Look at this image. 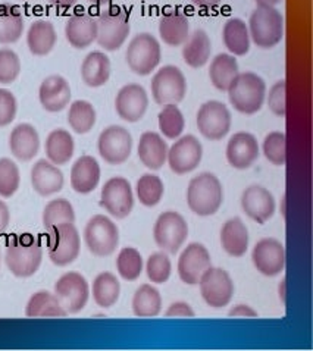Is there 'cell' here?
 I'll use <instances>...</instances> for the list:
<instances>
[{
  "label": "cell",
  "instance_id": "6",
  "mask_svg": "<svg viewBox=\"0 0 313 351\" xmlns=\"http://www.w3.org/2000/svg\"><path fill=\"white\" fill-rule=\"evenodd\" d=\"M47 254L56 266L74 263L81 252L80 232L74 223H60L47 231Z\"/></svg>",
  "mask_w": 313,
  "mask_h": 351
},
{
  "label": "cell",
  "instance_id": "17",
  "mask_svg": "<svg viewBox=\"0 0 313 351\" xmlns=\"http://www.w3.org/2000/svg\"><path fill=\"white\" fill-rule=\"evenodd\" d=\"M149 96L140 84L124 86L115 97V110L125 122H139L148 112Z\"/></svg>",
  "mask_w": 313,
  "mask_h": 351
},
{
  "label": "cell",
  "instance_id": "22",
  "mask_svg": "<svg viewBox=\"0 0 313 351\" xmlns=\"http://www.w3.org/2000/svg\"><path fill=\"white\" fill-rule=\"evenodd\" d=\"M72 97L71 86L62 75H49L43 80L38 88V100L45 110L56 113L64 110Z\"/></svg>",
  "mask_w": 313,
  "mask_h": 351
},
{
  "label": "cell",
  "instance_id": "59",
  "mask_svg": "<svg viewBox=\"0 0 313 351\" xmlns=\"http://www.w3.org/2000/svg\"><path fill=\"white\" fill-rule=\"evenodd\" d=\"M0 266H2V250H0Z\"/></svg>",
  "mask_w": 313,
  "mask_h": 351
},
{
  "label": "cell",
  "instance_id": "21",
  "mask_svg": "<svg viewBox=\"0 0 313 351\" xmlns=\"http://www.w3.org/2000/svg\"><path fill=\"white\" fill-rule=\"evenodd\" d=\"M225 156L228 163L235 169H248L259 158V143L253 134L240 131L229 138Z\"/></svg>",
  "mask_w": 313,
  "mask_h": 351
},
{
  "label": "cell",
  "instance_id": "34",
  "mask_svg": "<svg viewBox=\"0 0 313 351\" xmlns=\"http://www.w3.org/2000/svg\"><path fill=\"white\" fill-rule=\"evenodd\" d=\"M238 74L237 59L229 53L216 55L209 65V78L212 86L219 91H227Z\"/></svg>",
  "mask_w": 313,
  "mask_h": 351
},
{
  "label": "cell",
  "instance_id": "4",
  "mask_svg": "<svg viewBox=\"0 0 313 351\" xmlns=\"http://www.w3.org/2000/svg\"><path fill=\"white\" fill-rule=\"evenodd\" d=\"M250 40L260 49H273L284 37V18L275 8L257 6L248 19Z\"/></svg>",
  "mask_w": 313,
  "mask_h": 351
},
{
  "label": "cell",
  "instance_id": "9",
  "mask_svg": "<svg viewBox=\"0 0 313 351\" xmlns=\"http://www.w3.org/2000/svg\"><path fill=\"white\" fill-rule=\"evenodd\" d=\"M187 237H189V225H187L184 216L178 212H163L156 219L153 239L156 245L163 252L170 254L178 253L184 245Z\"/></svg>",
  "mask_w": 313,
  "mask_h": 351
},
{
  "label": "cell",
  "instance_id": "55",
  "mask_svg": "<svg viewBox=\"0 0 313 351\" xmlns=\"http://www.w3.org/2000/svg\"><path fill=\"white\" fill-rule=\"evenodd\" d=\"M77 2H78V0H49V3L55 5L58 8H65V9L74 6Z\"/></svg>",
  "mask_w": 313,
  "mask_h": 351
},
{
  "label": "cell",
  "instance_id": "57",
  "mask_svg": "<svg viewBox=\"0 0 313 351\" xmlns=\"http://www.w3.org/2000/svg\"><path fill=\"white\" fill-rule=\"evenodd\" d=\"M279 297H281V302L286 303V280L281 281V285H279Z\"/></svg>",
  "mask_w": 313,
  "mask_h": 351
},
{
  "label": "cell",
  "instance_id": "1",
  "mask_svg": "<svg viewBox=\"0 0 313 351\" xmlns=\"http://www.w3.org/2000/svg\"><path fill=\"white\" fill-rule=\"evenodd\" d=\"M43 261V247L36 235L24 232L10 237L6 243L5 263L16 278L33 276Z\"/></svg>",
  "mask_w": 313,
  "mask_h": 351
},
{
  "label": "cell",
  "instance_id": "29",
  "mask_svg": "<svg viewBox=\"0 0 313 351\" xmlns=\"http://www.w3.org/2000/svg\"><path fill=\"white\" fill-rule=\"evenodd\" d=\"M58 34L55 25L46 19L34 21L27 31V46L34 56H46L55 49Z\"/></svg>",
  "mask_w": 313,
  "mask_h": 351
},
{
  "label": "cell",
  "instance_id": "37",
  "mask_svg": "<svg viewBox=\"0 0 313 351\" xmlns=\"http://www.w3.org/2000/svg\"><path fill=\"white\" fill-rule=\"evenodd\" d=\"M27 317H65L68 313L60 306L58 297L49 291H37L31 295L25 307Z\"/></svg>",
  "mask_w": 313,
  "mask_h": 351
},
{
  "label": "cell",
  "instance_id": "11",
  "mask_svg": "<svg viewBox=\"0 0 313 351\" xmlns=\"http://www.w3.org/2000/svg\"><path fill=\"white\" fill-rule=\"evenodd\" d=\"M197 128L202 136L211 141L222 140L231 130V112L218 100H209L197 110Z\"/></svg>",
  "mask_w": 313,
  "mask_h": 351
},
{
  "label": "cell",
  "instance_id": "51",
  "mask_svg": "<svg viewBox=\"0 0 313 351\" xmlns=\"http://www.w3.org/2000/svg\"><path fill=\"white\" fill-rule=\"evenodd\" d=\"M166 317H194V311L184 302H176L170 306L168 311L165 312Z\"/></svg>",
  "mask_w": 313,
  "mask_h": 351
},
{
  "label": "cell",
  "instance_id": "33",
  "mask_svg": "<svg viewBox=\"0 0 313 351\" xmlns=\"http://www.w3.org/2000/svg\"><path fill=\"white\" fill-rule=\"evenodd\" d=\"M212 45L205 29H196L183 45V59L189 66L203 68L211 59Z\"/></svg>",
  "mask_w": 313,
  "mask_h": 351
},
{
  "label": "cell",
  "instance_id": "25",
  "mask_svg": "<svg viewBox=\"0 0 313 351\" xmlns=\"http://www.w3.org/2000/svg\"><path fill=\"white\" fill-rule=\"evenodd\" d=\"M9 149L21 162L33 160L40 150V136L31 123H19L9 136Z\"/></svg>",
  "mask_w": 313,
  "mask_h": 351
},
{
  "label": "cell",
  "instance_id": "18",
  "mask_svg": "<svg viewBox=\"0 0 313 351\" xmlns=\"http://www.w3.org/2000/svg\"><path fill=\"white\" fill-rule=\"evenodd\" d=\"M252 261L256 269L265 276H277L286 267V249L275 239L260 240L252 252Z\"/></svg>",
  "mask_w": 313,
  "mask_h": 351
},
{
  "label": "cell",
  "instance_id": "3",
  "mask_svg": "<svg viewBox=\"0 0 313 351\" xmlns=\"http://www.w3.org/2000/svg\"><path fill=\"white\" fill-rule=\"evenodd\" d=\"M224 202L222 184L213 173L202 172L194 177L187 190V203L197 216L215 215Z\"/></svg>",
  "mask_w": 313,
  "mask_h": 351
},
{
  "label": "cell",
  "instance_id": "47",
  "mask_svg": "<svg viewBox=\"0 0 313 351\" xmlns=\"http://www.w3.org/2000/svg\"><path fill=\"white\" fill-rule=\"evenodd\" d=\"M172 265L168 254L165 253H153L148 263H146V274L148 278L154 284H165L171 278Z\"/></svg>",
  "mask_w": 313,
  "mask_h": 351
},
{
  "label": "cell",
  "instance_id": "36",
  "mask_svg": "<svg viewBox=\"0 0 313 351\" xmlns=\"http://www.w3.org/2000/svg\"><path fill=\"white\" fill-rule=\"evenodd\" d=\"M222 40L233 56H244L250 50V34L247 24L240 18L228 19L222 29Z\"/></svg>",
  "mask_w": 313,
  "mask_h": 351
},
{
  "label": "cell",
  "instance_id": "31",
  "mask_svg": "<svg viewBox=\"0 0 313 351\" xmlns=\"http://www.w3.org/2000/svg\"><path fill=\"white\" fill-rule=\"evenodd\" d=\"M74 150L76 144L69 131L58 128L49 132L45 143V152L49 162L56 165V167L67 165L74 156Z\"/></svg>",
  "mask_w": 313,
  "mask_h": 351
},
{
  "label": "cell",
  "instance_id": "38",
  "mask_svg": "<svg viewBox=\"0 0 313 351\" xmlns=\"http://www.w3.org/2000/svg\"><path fill=\"white\" fill-rule=\"evenodd\" d=\"M91 294L95 303L102 308H111L117 304L121 294V285L118 278L111 272L99 274L93 281Z\"/></svg>",
  "mask_w": 313,
  "mask_h": 351
},
{
  "label": "cell",
  "instance_id": "19",
  "mask_svg": "<svg viewBox=\"0 0 313 351\" xmlns=\"http://www.w3.org/2000/svg\"><path fill=\"white\" fill-rule=\"evenodd\" d=\"M211 254L200 243H192L183 250L178 259L180 280L187 285H197L200 276L211 267Z\"/></svg>",
  "mask_w": 313,
  "mask_h": 351
},
{
  "label": "cell",
  "instance_id": "32",
  "mask_svg": "<svg viewBox=\"0 0 313 351\" xmlns=\"http://www.w3.org/2000/svg\"><path fill=\"white\" fill-rule=\"evenodd\" d=\"M221 244L225 253L233 257H242L248 249V231L240 218L228 219L221 228Z\"/></svg>",
  "mask_w": 313,
  "mask_h": 351
},
{
  "label": "cell",
  "instance_id": "45",
  "mask_svg": "<svg viewBox=\"0 0 313 351\" xmlns=\"http://www.w3.org/2000/svg\"><path fill=\"white\" fill-rule=\"evenodd\" d=\"M21 173L18 165L9 158L0 159V197L9 199L18 191Z\"/></svg>",
  "mask_w": 313,
  "mask_h": 351
},
{
  "label": "cell",
  "instance_id": "39",
  "mask_svg": "<svg viewBox=\"0 0 313 351\" xmlns=\"http://www.w3.org/2000/svg\"><path fill=\"white\" fill-rule=\"evenodd\" d=\"M162 311V295L154 287L144 284L132 297V312L137 317H154Z\"/></svg>",
  "mask_w": 313,
  "mask_h": 351
},
{
  "label": "cell",
  "instance_id": "42",
  "mask_svg": "<svg viewBox=\"0 0 313 351\" xmlns=\"http://www.w3.org/2000/svg\"><path fill=\"white\" fill-rule=\"evenodd\" d=\"M158 125L165 138L176 140L184 132L185 118L176 105H165L159 112Z\"/></svg>",
  "mask_w": 313,
  "mask_h": 351
},
{
  "label": "cell",
  "instance_id": "49",
  "mask_svg": "<svg viewBox=\"0 0 313 351\" xmlns=\"http://www.w3.org/2000/svg\"><path fill=\"white\" fill-rule=\"evenodd\" d=\"M18 112V101L12 91L0 88V127L12 123Z\"/></svg>",
  "mask_w": 313,
  "mask_h": 351
},
{
  "label": "cell",
  "instance_id": "16",
  "mask_svg": "<svg viewBox=\"0 0 313 351\" xmlns=\"http://www.w3.org/2000/svg\"><path fill=\"white\" fill-rule=\"evenodd\" d=\"M203 158V147L200 141L192 134L176 138V141L168 149L170 168L176 175H184L193 172L199 167Z\"/></svg>",
  "mask_w": 313,
  "mask_h": 351
},
{
  "label": "cell",
  "instance_id": "50",
  "mask_svg": "<svg viewBox=\"0 0 313 351\" xmlns=\"http://www.w3.org/2000/svg\"><path fill=\"white\" fill-rule=\"evenodd\" d=\"M286 88H287L286 81L279 80L268 91V106H269L270 112L275 113L277 117H284L287 112Z\"/></svg>",
  "mask_w": 313,
  "mask_h": 351
},
{
  "label": "cell",
  "instance_id": "14",
  "mask_svg": "<svg viewBox=\"0 0 313 351\" xmlns=\"http://www.w3.org/2000/svg\"><path fill=\"white\" fill-rule=\"evenodd\" d=\"M100 206L115 219H125L134 208V195L130 181L113 177L104 182L100 194Z\"/></svg>",
  "mask_w": 313,
  "mask_h": 351
},
{
  "label": "cell",
  "instance_id": "53",
  "mask_svg": "<svg viewBox=\"0 0 313 351\" xmlns=\"http://www.w3.org/2000/svg\"><path fill=\"white\" fill-rule=\"evenodd\" d=\"M9 222H10V212H9L8 204L3 200H0V234L8 230Z\"/></svg>",
  "mask_w": 313,
  "mask_h": 351
},
{
  "label": "cell",
  "instance_id": "10",
  "mask_svg": "<svg viewBox=\"0 0 313 351\" xmlns=\"http://www.w3.org/2000/svg\"><path fill=\"white\" fill-rule=\"evenodd\" d=\"M84 241L91 254L97 257L111 256L119 243L118 226L108 216H93L84 228Z\"/></svg>",
  "mask_w": 313,
  "mask_h": 351
},
{
  "label": "cell",
  "instance_id": "15",
  "mask_svg": "<svg viewBox=\"0 0 313 351\" xmlns=\"http://www.w3.org/2000/svg\"><path fill=\"white\" fill-rule=\"evenodd\" d=\"M100 158L109 165H121L127 162L132 150V137L127 128L111 125L104 128L97 140Z\"/></svg>",
  "mask_w": 313,
  "mask_h": 351
},
{
  "label": "cell",
  "instance_id": "23",
  "mask_svg": "<svg viewBox=\"0 0 313 351\" xmlns=\"http://www.w3.org/2000/svg\"><path fill=\"white\" fill-rule=\"evenodd\" d=\"M64 173L56 165L47 159H40L34 163L33 169H31V185L37 194L43 195V197L56 194L64 189Z\"/></svg>",
  "mask_w": 313,
  "mask_h": 351
},
{
  "label": "cell",
  "instance_id": "43",
  "mask_svg": "<svg viewBox=\"0 0 313 351\" xmlns=\"http://www.w3.org/2000/svg\"><path fill=\"white\" fill-rule=\"evenodd\" d=\"M76 212L67 199H55L46 204L43 212V226L49 231L60 223H74Z\"/></svg>",
  "mask_w": 313,
  "mask_h": 351
},
{
  "label": "cell",
  "instance_id": "20",
  "mask_svg": "<svg viewBox=\"0 0 313 351\" xmlns=\"http://www.w3.org/2000/svg\"><path fill=\"white\" fill-rule=\"evenodd\" d=\"M275 199L262 185H250L242 195V209L256 223L264 225L275 213Z\"/></svg>",
  "mask_w": 313,
  "mask_h": 351
},
{
  "label": "cell",
  "instance_id": "24",
  "mask_svg": "<svg viewBox=\"0 0 313 351\" xmlns=\"http://www.w3.org/2000/svg\"><path fill=\"white\" fill-rule=\"evenodd\" d=\"M65 37L74 49L90 47L97 37V19L89 14H74L67 21Z\"/></svg>",
  "mask_w": 313,
  "mask_h": 351
},
{
  "label": "cell",
  "instance_id": "44",
  "mask_svg": "<svg viewBox=\"0 0 313 351\" xmlns=\"http://www.w3.org/2000/svg\"><path fill=\"white\" fill-rule=\"evenodd\" d=\"M117 269L125 281H135L143 272V257L134 247H124L117 257Z\"/></svg>",
  "mask_w": 313,
  "mask_h": 351
},
{
  "label": "cell",
  "instance_id": "12",
  "mask_svg": "<svg viewBox=\"0 0 313 351\" xmlns=\"http://www.w3.org/2000/svg\"><path fill=\"white\" fill-rule=\"evenodd\" d=\"M55 295L68 315H77L87 306L90 287L81 274L68 272L56 281Z\"/></svg>",
  "mask_w": 313,
  "mask_h": 351
},
{
  "label": "cell",
  "instance_id": "46",
  "mask_svg": "<svg viewBox=\"0 0 313 351\" xmlns=\"http://www.w3.org/2000/svg\"><path fill=\"white\" fill-rule=\"evenodd\" d=\"M286 134L281 131L269 132L264 140L262 152L268 162L275 167H283L287 160V150H286Z\"/></svg>",
  "mask_w": 313,
  "mask_h": 351
},
{
  "label": "cell",
  "instance_id": "48",
  "mask_svg": "<svg viewBox=\"0 0 313 351\" xmlns=\"http://www.w3.org/2000/svg\"><path fill=\"white\" fill-rule=\"evenodd\" d=\"M21 74V60L12 49H0V84H12Z\"/></svg>",
  "mask_w": 313,
  "mask_h": 351
},
{
  "label": "cell",
  "instance_id": "41",
  "mask_svg": "<svg viewBox=\"0 0 313 351\" xmlns=\"http://www.w3.org/2000/svg\"><path fill=\"white\" fill-rule=\"evenodd\" d=\"M135 193H137L139 202L146 206V208H154L156 204H159L165 187L161 177L154 173H144L139 178L137 185H135Z\"/></svg>",
  "mask_w": 313,
  "mask_h": 351
},
{
  "label": "cell",
  "instance_id": "56",
  "mask_svg": "<svg viewBox=\"0 0 313 351\" xmlns=\"http://www.w3.org/2000/svg\"><path fill=\"white\" fill-rule=\"evenodd\" d=\"M281 2H283V0H256L257 6H270V8H275V5Z\"/></svg>",
  "mask_w": 313,
  "mask_h": 351
},
{
  "label": "cell",
  "instance_id": "7",
  "mask_svg": "<svg viewBox=\"0 0 313 351\" xmlns=\"http://www.w3.org/2000/svg\"><path fill=\"white\" fill-rule=\"evenodd\" d=\"M97 19V45L106 51H115L122 47L130 36V19L124 9L113 6L96 18Z\"/></svg>",
  "mask_w": 313,
  "mask_h": 351
},
{
  "label": "cell",
  "instance_id": "30",
  "mask_svg": "<svg viewBox=\"0 0 313 351\" xmlns=\"http://www.w3.org/2000/svg\"><path fill=\"white\" fill-rule=\"evenodd\" d=\"M159 36L163 43L171 47L183 46L190 36L189 18L180 10L163 15L159 21Z\"/></svg>",
  "mask_w": 313,
  "mask_h": 351
},
{
  "label": "cell",
  "instance_id": "54",
  "mask_svg": "<svg viewBox=\"0 0 313 351\" xmlns=\"http://www.w3.org/2000/svg\"><path fill=\"white\" fill-rule=\"evenodd\" d=\"M192 2L200 8H215L222 2V0H192Z\"/></svg>",
  "mask_w": 313,
  "mask_h": 351
},
{
  "label": "cell",
  "instance_id": "2",
  "mask_svg": "<svg viewBox=\"0 0 313 351\" xmlns=\"http://www.w3.org/2000/svg\"><path fill=\"white\" fill-rule=\"evenodd\" d=\"M231 106L244 115H255L266 100V84L255 72H240L227 90Z\"/></svg>",
  "mask_w": 313,
  "mask_h": 351
},
{
  "label": "cell",
  "instance_id": "8",
  "mask_svg": "<svg viewBox=\"0 0 313 351\" xmlns=\"http://www.w3.org/2000/svg\"><path fill=\"white\" fill-rule=\"evenodd\" d=\"M187 95V80L178 66H162L152 78V97L159 106L178 105Z\"/></svg>",
  "mask_w": 313,
  "mask_h": 351
},
{
  "label": "cell",
  "instance_id": "28",
  "mask_svg": "<svg viewBox=\"0 0 313 351\" xmlns=\"http://www.w3.org/2000/svg\"><path fill=\"white\" fill-rule=\"evenodd\" d=\"M81 78L87 87L99 88L111 78V59L100 50L90 51L81 64Z\"/></svg>",
  "mask_w": 313,
  "mask_h": 351
},
{
  "label": "cell",
  "instance_id": "58",
  "mask_svg": "<svg viewBox=\"0 0 313 351\" xmlns=\"http://www.w3.org/2000/svg\"><path fill=\"white\" fill-rule=\"evenodd\" d=\"M91 3H108L111 0H90Z\"/></svg>",
  "mask_w": 313,
  "mask_h": 351
},
{
  "label": "cell",
  "instance_id": "5",
  "mask_svg": "<svg viewBox=\"0 0 313 351\" xmlns=\"http://www.w3.org/2000/svg\"><path fill=\"white\" fill-rule=\"evenodd\" d=\"M128 68L140 77L150 75L162 60V47L159 40L149 33H140L128 45L127 53Z\"/></svg>",
  "mask_w": 313,
  "mask_h": 351
},
{
  "label": "cell",
  "instance_id": "40",
  "mask_svg": "<svg viewBox=\"0 0 313 351\" xmlns=\"http://www.w3.org/2000/svg\"><path fill=\"white\" fill-rule=\"evenodd\" d=\"M96 109L87 100H76L68 109V123L71 130L80 134H87L96 125Z\"/></svg>",
  "mask_w": 313,
  "mask_h": 351
},
{
  "label": "cell",
  "instance_id": "27",
  "mask_svg": "<svg viewBox=\"0 0 313 351\" xmlns=\"http://www.w3.org/2000/svg\"><path fill=\"white\" fill-rule=\"evenodd\" d=\"M139 159L150 171L161 169L168 158V144L159 132L146 131L139 141Z\"/></svg>",
  "mask_w": 313,
  "mask_h": 351
},
{
  "label": "cell",
  "instance_id": "52",
  "mask_svg": "<svg viewBox=\"0 0 313 351\" xmlns=\"http://www.w3.org/2000/svg\"><path fill=\"white\" fill-rule=\"evenodd\" d=\"M229 316L234 317H257V312L247 304H238L229 311Z\"/></svg>",
  "mask_w": 313,
  "mask_h": 351
},
{
  "label": "cell",
  "instance_id": "35",
  "mask_svg": "<svg viewBox=\"0 0 313 351\" xmlns=\"http://www.w3.org/2000/svg\"><path fill=\"white\" fill-rule=\"evenodd\" d=\"M24 33V16L15 5H0V45H12Z\"/></svg>",
  "mask_w": 313,
  "mask_h": 351
},
{
  "label": "cell",
  "instance_id": "26",
  "mask_svg": "<svg viewBox=\"0 0 313 351\" xmlns=\"http://www.w3.org/2000/svg\"><path fill=\"white\" fill-rule=\"evenodd\" d=\"M100 165L93 156H81L71 168V187L78 194H90L100 182Z\"/></svg>",
  "mask_w": 313,
  "mask_h": 351
},
{
  "label": "cell",
  "instance_id": "13",
  "mask_svg": "<svg viewBox=\"0 0 313 351\" xmlns=\"http://www.w3.org/2000/svg\"><path fill=\"white\" fill-rule=\"evenodd\" d=\"M200 294L207 306L221 308L229 304L234 295V284L229 274L221 267H209L199 280Z\"/></svg>",
  "mask_w": 313,
  "mask_h": 351
}]
</instances>
